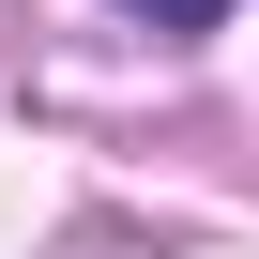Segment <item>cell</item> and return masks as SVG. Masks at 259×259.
Returning a JSON list of instances; mask_svg holds the SVG:
<instances>
[{
	"mask_svg": "<svg viewBox=\"0 0 259 259\" xmlns=\"http://www.w3.org/2000/svg\"><path fill=\"white\" fill-rule=\"evenodd\" d=\"M122 16H138V31H213L229 0H122Z\"/></svg>",
	"mask_w": 259,
	"mask_h": 259,
	"instance_id": "cell-1",
	"label": "cell"
}]
</instances>
